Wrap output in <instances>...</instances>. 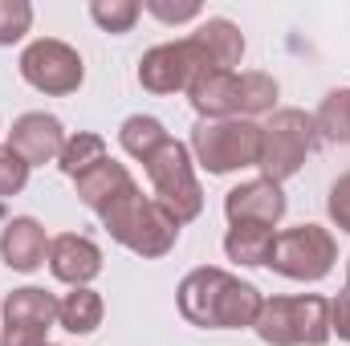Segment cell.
<instances>
[{
    "instance_id": "6da1fadb",
    "label": "cell",
    "mask_w": 350,
    "mask_h": 346,
    "mask_svg": "<svg viewBox=\"0 0 350 346\" xmlns=\"http://www.w3.org/2000/svg\"><path fill=\"white\" fill-rule=\"evenodd\" d=\"M175 306H179L183 322H191L200 330H245L257 322L265 297L257 285L232 277L228 269L200 265L179 281Z\"/></svg>"
},
{
    "instance_id": "7a4b0ae2",
    "label": "cell",
    "mask_w": 350,
    "mask_h": 346,
    "mask_svg": "<svg viewBox=\"0 0 350 346\" xmlns=\"http://www.w3.org/2000/svg\"><path fill=\"white\" fill-rule=\"evenodd\" d=\"M102 228L122 245L131 249L135 257H167L179 241V224L167 216V208L155 200V196H143L139 187L126 191L122 200H114L106 212H102Z\"/></svg>"
},
{
    "instance_id": "3957f363",
    "label": "cell",
    "mask_w": 350,
    "mask_h": 346,
    "mask_svg": "<svg viewBox=\"0 0 350 346\" xmlns=\"http://www.w3.org/2000/svg\"><path fill=\"white\" fill-rule=\"evenodd\" d=\"M253 330L265 346H326L330 343V302L322 293L265 297Z\"/></svg>"
},
{
    "instance_id": "277c9868",
    "label": "cell",
    "mask_w": 350,
    "mask_h": 346,
    "mask_svg": "<svg viewBox=\"0 0 350 346\" xmlns=\"http://www.w3.org/2000/svg\"><path fill=\"white\" fill-rule=\"evenodd\" d=\"M191 159L208 175H232L261 163V122L253 118H200L191 131Z\"/></svg>"
},
{
    "instance_id": "5b68a950",
    "label": "cell",
    "mask_w": 350,
    "mask_h": 346,
    "mask_svg": "<svg viewBox=\"0 0 350 346\" xmlns=\"http://www.w3.org/2000/svg\"><path fill=\"white\" fill-rule=\"evenodd\" d=\"M147 179H151V191L155 200L167 208L175 224H191L200 212H204V187L196 179V159H191V147H183L179 139H167L147 163Z\"/></svg>"
},
{
    "instance_id": "8992f818",
    "label": "cell",
    "mask_w": 350,
    "mask_h": 346,
    "mask_svg": "<svg viewBox=\"0 0 350 346\" xmlns=\"http://www.w3.org/2000/svg\"><path fill=\"white\" fill-rule=\"evenodd\" d=\"M318 131H314V114L306 110H273V118L261 127V175L273 183H285L306 168V155L314 151Z\"/></svg>"
},
{
    "instance_id": "52a82bcc",
    "label": "cell",
    "mask_w": 350,
    "mask_h": 346,
    "mask_svg": "<svg viewBox=\"0 0 350 346\" xmlns=\"http://www.w3.org/2000/svg\"><path fill=\"white\" fill-rule=\"evenodd\" d=\"M338 261V245L334 232L322 224H297L273 237V253H269V269L289 277V281H322Z\"/></svg>"
},
{
    "instance_id": "ba28073f",
    "label": "cell",
    "mask_w": 350,
    "mask_h": 346,
    "mask_svg": "<svg viewBox=\"0 0 350 346\" xmlns=\"http://www.w3.org/2000/svg\"><path fill=\"white\" fill-rule=\"evenodd\" d=\"M21 78L37 94L66 98L86 82V66H82V53L74 45H66L57 37H37L21 53Z\"/></svg>"
},
{
    "instance_id": "9c48e42d",
    "label": "cell",
    "mask_w": 350,
    "mask_h": 346,
    "mask_svg": "<svg viewBox=\"0 0 350 346\" xmlns=\"http://www.w3.org/2000/svg\"><path fill=\"white\" fill-rule=\"evenodd\" d=\"M212 70L208 57L200 53V45L191 37L183 41H163L155 49H147L139 57V86L151 90V94H175V90H187L196 74Z\"/></svg>"
},
{
    "instance_id": "30bf717a",
    "label": "cell",
    "mask_w": 350,
    "mask_h": 346,
    "mask_svg": "<svg viewBox=\"0 0 350 346\" xmlns=\"http://www.w3.org/2000/svg\"><path fill=\"white\" fill-rule=\"evenodd\" d=\"M66 127L57 114H45V110H29L12 122L8 131V147L29 163V168H45V163H57L62 147H66Z\"/></svg>"
},
{
    "instance_id": "8fae6325",
    "label": "cell",
    "mask_w": 350,
    "mask_h": 346,
    "mask_svg": "<svg viewBox=\"0 0 350 346\" xmlns=\"http://www.w3.org/2000/svg\"><path fill=\"white\" fill-rule=\"evenodd\" d=\"M285 191L281 183L273 179H249V183H237L228 196H224V216L228 224H265V228H277L281 216H285Z\"/></svg>"
},
{
    "instance_id": "7c38bea8",
    "label": "cell",
    "mask_w": 350,
    "mask_h": 346,
    "mask_svg": "<svg viewBox=\"0 0 350 346\" xmlns=\"http://www.w3.org/2000/svg\"><path fill=\"white\" fill-rule=\"evenodd\" d=\"M241 90H245V74H237V70H204V74L191 78L187 98H191L200 118L216 122V118H241Z\"/></svg>"
},
{
    "instance_id": "4fadbf2b",
    "label": "cell",
    "mask_w": 350,
    "mask_h": 346,
    "mask_svg": "<svg viewBox=\"0 0 350 346\" xmlns=\"http://www.w3.org/2000/svg\"><path fill=\"white\" fill-rule=\"evenodd\" d=\"M49 273L57 281H66L70 289L90 285L102 273V249L82 232H62L49 241Z\"/></svg>"
},
{
    "instance_id": "5bb4252c",
    "label": "cell",
    "mask_w": 350,
    "mask_h": 346,
    "mask_svg": "<svg viewBox=\"0 0 350 346\" xmlns=\"http://www.w3.org/2000/svg\"><path fill=\"white\" fill-rule=\"evenodd\" d=\"M0 261L16 273H37L49 261V237L45 224L33 216H12L0 228Z\"/></svg>"
},
{
    "instance_id": "9a60e30c",
    "label": "cell",
    "mask_w": 350,
    "mask_h": 346,
    "mask_svg": "<svg viewBox=\"0 0 350 346\" xmlns=\"http://www.w3.org/2000/svg\"><path fill=\"white\" fill-rule=\"evenodd\" d=\"M74 187H78L82 204L94 208V212L102 216L114 200H122V196H126V191H135L139 183H135V175L126 172V163H118V159H102L98 168H90L86 175H78V179H74Z\"/></svg>"
},
{
    "instance_id": "2e32d148",
    "label": "cell",
    "mask_w": 350,
    "mask_h": 346,
    "mask_svg": "<svg viewBox=\"0 0 350 346\" xmlns=\"http://www.w3.org/2000/svg\"><path fill=\"white\" fill-rule=\"evenodd\" d=\"M191 41L200 45V53L208 57L212 70H237L241 57H245V33H241L228 16H208V21L191 33Z\"/></svg>"
},
{
    "instance_id": "e0dca14e",
    "label": "cell",
    "mask_w": 350,
    "mask_h": 346,
    "mask_svg": "<svg viewBox=\"0 0 350 346\" xmlns=\"http://www.w3.org/2000/svg\"><path fill=\"white\" fill-rule=\"evenodd\" d=\"M0 314H4V326H29V330L49 334V326L57 322V297L37 289V285H21L4 297Z\"/></svg>"
},
{
    "instance_id": "ac0fdd59",
    "label": "cell",
    "mask_w": 350,
    "mask_h": 346,
    "mask_svg": "<svg viewBox=\"0 0 350 346\" xmlns=\"http://www.w3.org/2000/svg\"><path fill=\"white\" fill-rule=\"evenodd\" d=\"M102 314H106V302L90 285H78L66 297H57V326L70 334H94L102 326Z\"/></svg>"
},
{
    "instance_id": "d6986e66",
    "label": "cell",
    "mask_w": 350,
    "mask_h": 346,
    "mask_svg": "<svg viewBox=\"0 0 350 346\" xmlns=\"http://www.w3.org/2000/svg\"><path fill=\"white\" fill-rule=\"evenodd\" d=\"M167 139H172V135H167V127H163L155 114H131V118L118 127V143H122V151H126L131 159H139V163H147Z\"/></svg>"
},
{
    "instance_id": "ffe728a7",
    "label": "cell",
    "mask_w": 350,
    "mask_h": 346,
    "mask_svg": "<svg viewBox=\"0 0 350 346\" xmlns=\"http://www.w3.org/2000/svg\"><path fill=\"white\" fill-rule=\"evenodd\" d=\"M273 228L265 224H228L224 232V253L237 265H269V253H273Z\"/></svg>"
},
{
    "instance_id": "44dd1931",
    "label": "cell",
    "mask_w": 350,
    "mask_h": 346,
    "mask_svg": "<svg viewBox=\"0 0 350 346\" xmlns=\"http://www.w3.org/2000/svg\"><path fill=\"white\" fill-rule=\"evenodd\" d=\"M314 131L318 139L334 143V147H350V90H330L318 110H314Z\"/></svg>"
},
{
    "instance_id": "7402d4cb",
    "label": "cell",
    "mask_w": 350,
    "mask_h": 346,
    "mask_svg": "<svg viewBox=\"0 0 350 346\" xmlns=\"http://www.w3.org/2000/svg\"><path fill=\"white\" fill-rule=\"evenodd\" d=\"M102 159H110L106 139L94 135V131H78V135L66 139V147H62V155H57V168L70 175V179H78V175H86L90 168H98Z\"/></svg>"
},
{
    "instance_id": "603a6c76",
    "label": "cell",
    "mask_w": 350,
    "mask_h": 346,
    "mask_svg": "<svg viewBox=\"0 0 350 346\" xmlns=\"http://www.w3.org/2000/svg\"><path fill=\"white\" fill-rule=\"evenodd\" d=\"M90 16H94V25H98L102 33L122 37V33H131L135 21L143 16V4H139V0H90Z\"/></svg>"
},
{
    "instance_id": "cb8c5ba5",
    "label": "cell",
    "mask_w": 350,
    "mask_h": 346,
    "mask_svg": "<svg viewBox=\"0 0 350 346\" xmlns=\"http://www.w3.org/2000/svg\"><path fill=\"white\" fill-rule=\"evenodd\" d=\"M277 78H269L261 70L245 74V90H241V118H257V114H273L277 106Z\"/></svg>"
},
{
    "instance_id": "d4e9b609",
    "label": "cell",
    "mask_w": 350,
    "mask_h": 346,
    "mask_svg": "<svg viewBox=\"0 0 350 346\" xmlns=\"http://www.w3.org/2000/svg\"><path fill=\"white\" fill-rule=\"evenodd\" d=\"M29 29H33V4L29 0H0V45L25 41Z\"/></svg>"
},
{
    "instance_id": "484cf974",
    "label": "cell",
    "mask_w": 350,
    "mask_h": 346,
    "mask_svg": "<svg viewBox=\"0 0 350 346\" xmlns=\"http://www.w3.org/2000/svg\"><path fill=\"white\" fill-rule=\"evenodd\" d=\"M29 172H33V168H29V163H25V159H21V155H16V151L4 143V147H0V200H4V196H16V191H25Z\"/></svg>"
},
{
    "instance_id": "4316f807",
    "label": "cell",
    "mask_w": 350,
    "mask_h": 346,
    "mask_svg": "<svg viewBox=\"0 0 350 346\" xmlns=\"http://www.w3.org/2000/svg\"><path fill=\"white\" fill-rule=\"evenodd\" d=\"M143 8L151 16H159L163 25H183L200 16V0H143Z\"/></svg>"
},
{
    "instance_id": "83f0119b",
    "label": "cell",
    "mask_w": 350,
    "mask_h": 346,
    "mask_svg": "<svg viewBox=\"0 0 350 346\" xmlns=\"http://www.w3.org/2000/svg\"><path fill=\"white\" fill-rule=\"evenodd\" d=\"M326 212H330V220H334V228H338V232H350V172L338 175V179L330 183Z\"/></svg>"
},
{
    "instance_id": "f1b7e54d",
    "label": "cell",
    "mask_w": 350,
    "mask_h": 346,
    "mask_svg": "<svg viewBox=\"0 0 350 346\" xmlns=\"http://www.w3.org/2000/svg\"><path fill=\"white\" fill-rule=\"evenodd\" d=\"M330 334H338L342 343H350V285L330 302Z\"/></svg>"
},
{
    "instance_id": "f546056e",
    "label": "cell",
    "mask_w": 350,
    "mask_h": 346,
    "mask_svg": "<svg viewBox=\"0 0 350 346\" xmlns=\"http://www.w3.org/2000/svg\"><path fill=\"white\" fill-rule=\"evenodd\" d=\"M45 330H29V326H4L0 330V346H49Z\"/></svg>"
},
{
    "instance_id": "4dcf8cb0",
    "label": "cell",
    "mask_w": 350,
    "mask_h": 346,
    "mask_svg": "<svg viewBox=\"0 0 350 346\" xmlns=\"http://www.w3.org/2000/svg\"><path fill=\"white\" fill-rule=\"evenodd\" d=\"M347 285H350V261H347Z\"/></svg>"
}]
</instances>
